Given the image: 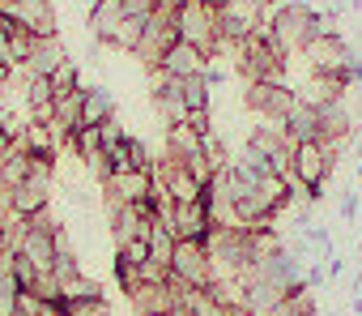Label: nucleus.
Here are the masks:
<instances>
[{
  "label": "nucleus",
  "instance_id": "obj_35",
  "mask_svg": "<svg viewBox=\"0 0 362 316\" xmlns=\"http://www.w3.org/2000/svg\"><path fill=\"white\" fill-rule=\"evenodd\" d=\"M358 30H362V26H358Z\"/></svg>",
  "mask_w": 362,
  "mask_h": 316
},
{
  "label": "nucleus",
  "instance_id": "obj_2",
  "mask_svg": "<svg viewBox=\"0 0 362 316\" xmlns=\"http://www.w3.org/2000/svg\"><path fill=\"white\" fill-rule=\"evenodd\" d=\"M311 22H315V9L307 0H281V5L269 9L273 39L281 43L286 56H303V47L311 43Z\"/></svg>",
  "mask_w": 362,
  "mask_h": 316
},
{
  "label": "nucleus",
  "instance_id": "obj_15",
  "mask_svg": "<svg viewBox=\"0 0 362 316\" xmlns=\"http://www.w3.org/2000/svg\"><path fill=\"white\" fill-rule=\"evenodd\" d=\"M205 64H209V56L205 52H197L192 43H184V39H179L166 56H162V73L166 77H192V73H205Z\"/></svg>",
  "mask_w": 362,
  "mask_h": 316
},
{
  "label": "nucleus",
  "instance_id": "obj_9",
  "mask_svg": "<svg viewBox=\"0 0 362 316\" xmlns=\"http://www.w3.org/2000/svg\"><path fill=\"white\" fill-rule=\"evenodd\" d=\"M349 56H354V47L341 39V30H332V35H315V39L303 47V60H307L311 73H341V69L349 64Z\"/></svg>",
  "mask_w": 362,
  "mask_h": 316
},
{
  "label": "nucleus",
  "instance_id": "obj_1",
  "mask_svg": "<svg viewBox=\"0 0 362 316\" xmlns=\"http://www.w3.org/2000/svg\"><path fill=\"white\" fill-rule=\"evenodd\" d=\"M175 30L184 43H192L197 52H205L209 60L222 52V39H218V5L209 0H184L179 5V18H175Z\"/></svg>",
  "mask_w": 362,
  "mask_h": 316
},
{
  "label": "nucleus",
  "instance_id": "obj_4",
  "mask_svg": "<svg viewBox=\"0 0 362 316\" xmlns=\"http://www.w3.org/2000/svg\"><path fill=\"white\" fill-rule=\"evenodd\" d=\"M298 90L290 81H243V107L256 115V120H269V124H281L294 107Z\"/></svg>",
  "mask_w": 362,
  "mask_h": 316
},
{
  "label": "nucleus",
  "instance_id": "obj_17",
  "mask_svg": "<svg viewBox=\"0 0 362 316\" xmlns=\"http://www.w3.org/2000/svg\"><path fill=\"white\" fill-rule=\"evenodd\" d=\"M26 111H30V124H52V111H56V94H52V77H26Z\"/></svg>",
  "mask_w": 362,
  "mask_h": 316
},
{
  "label": "nucleus",
  "instance_id": "obj_22",
  "mask_svg": "<svg viewBox=\"0 0 362 316\" xmlns=\"http://www.w3.org/2000/svg\"><path fill=\"white\" fill-rule=\"evenodd\" d=\"M184 303H188L192 316H235V312H230L226 303H218L205 286H188V290H184Z\"/></svg>",
  "mask_w": 362,
  "mask_h": 316
},
{
  "label": "nucleus",
  "instance_id": "obj_24",
  "mask_svg": "<svg viewBox=\"0 0 362 316\" xmlns=\"http://www.w3.org/2000/svg\"><path fill=\"white\" fill-rule=\"evenodd\" d=\"M141 35H145V22L141 18H124L119 26H115V52H136L141 47Z\"/></svg>",
  "mask_w": 362,
  "mask_h": 316
},
{
  "label": "nucleus",
  "instance_id": "obj_34",
  "mask_svg": "<svg viewBox=\"0 0 362 316\" xmlns=\"http://www.w3.org/2000/svg\"><path fill=\"white\" fill-rule=\"evenodd\" d=\"M13 316H26V312H13Z\"/></svg>",
  "mask_w": 362,
  "mask_h": 316
},
{
  "label": "nucleus",
  "instance_id": "obj_31",
  "mask_svg": "<svg viewBox=\"0 0 362 316\" xmlns=\"http://www.w3.org/2000/svg\"><path fill=\"white\" fill-rule=\"evenodd\" d=\"M354 154H358V158H362V132H358V137H354Z\"/></svg>",
  "mask_w": 362,
  "mask_h": 316
},
{
  "label": "nucleus",
  "instance_id": "obj_27",
  "mask_svg": "<svg viewBox=\"0 0 362 316\" xmlns=\"http://www.w3.org/2000/svg\"><path fill=\"white\" fill-rule=\"evenodd\" d=\"M128 167L132 171H149L153 167V154H149V145L141 137H128Z\"/></svg>",
  "mask_w": 362,
  "mask_h": 316
},
{
  "label": "nucleus",
  "instance_id": "obj_28",
  "mask_svg": "<svg viewBox=\"0 0 362 316\" xmlns=\"http://www.w3.org/2000/svg\"><path fill=\"white\" fill-rule=\"evenodd\" d=\"M158 13V0H124V18H141V22H149Z\"/></svg>",
  "mask_w": 362,
  "mask_h": 316
},
{
  "label": "nucleus",
  "instance_id": "obj_30",
  "mask_svg": "<svg viewBox=\"0 0 362 316\" xmlns=\"http://www.w3.org/2000/svg\"><path fill=\"white\" fill-rule=\"evenodd\" d=\"M69 316H111V307H107V299H94V303H81V307H73Z\"/></svg>",
  "mask_w": 362,
  "mask_h": 316
},
{
  "label": "nucleus",
  "instance_id": "obj_12",
  "mask_svg": "<svg viewBox=\"0 0 362 316\" xmlns=\"http://www.w3.org/2000/svg\"><path fill=\"white\" fill-rule=\"evenodd\" d=\"M69 60V52H64V43H60V35H39V43H35V56H30V64L26 69H18L13 77H52L60 64Z\"/></svg>",
  "mask_w": 362,
  "mask_h": 316
},
{
  "label": "nucleus",
  "instance_id": "obj_21",
  "mask_svg": "<svg viewBox=\"0 0 362 316\" xmlns=\"http://www.w3.org/2000/svg\"><path fill=\"white\" fill-rule=\"evenodd\" d=\"M175 231L166 227V222H158L153 218V227H149V265H158V269H170V256H175Z\"/></svg>",
  "mask_w": 362,
  "mask_h": 316
},
{
  "label": "nucleus",
  "instance_id": "obj_26",
  "mask_svg": "<svg viewBox=\"0 0 362 316\" xmlns=\"http://www.w3.org/2000/svg\"><path fill=\"white\" fill-rule=\"evenodd\" d=\"M337 214H341V222H345V227H358L362 193H358V188H345V193H341V201H337Z\"/></svg>",
  "mask_w": 362,
  "mask_h": 316
},
{
  "label": "nucleus",
  "instance_id": "obj_6",
  "mask_svg": "<svg viewBox=\"0 0 362 316\" xmlns=\"http://www.w3.org/2000/svg\"><path fill=\"white\" fill-rule=\"evenodd\" d=\"M166 154L170 158H179L201 184H209L214 180V167H209V154H205V137L201 132H192L188 124H170L166 128Z\"/></svg>",
  "mask_w": 362,
  "mask_h": 316
},
{
  "label": "nucleus",
  "instance_id": "obj_7",
  "mask_svg": "<svg viewBox=\"0 0 362 316\" xmlns=\"http://www.w3.org/2000/svg\"><path fill=\"white\" fill-rule=\"evenodd\" d=\"M0 18L5 22H18L35 35H60V22H56V5L52 0H0Z\"/></svg>",
  "mask_w": 362,
  "mask_h": 316
},
{
  "label": "nucleus",
  "instance_id": "obj_11",
  "mask_svg": "<svg viewBox=\"0 0 362 316\" xmlns=\"http://www.w3.org/2000/svg\"><path fill=\"white\" fill-rule=\"evenodd\" d=\"M170 231H175V239H209V231H214V218H209V205L205 201H175V210H170Z\"/></svg>",
  "mask_w": 362,
  "mask_h": 316
},
{
  "label": "nucleus",
  "instance_id": "obj_23",
  "mask_svg": "<svg viewBox=\"0 0 362 316\" xmlns=\"http://www.w3.org/2000/svg\"><path fill=\"white\" fill-rule=\"evenodd\" d=\"M73 90H81V69H77V60L69 56V60L52 73V94H56V98H69Z\"/></svg>",
  "mask_w": 362,
  "mask_h": 316
},
{
  "label": "nucleus",
  "instance_id": "obj_13",
  "mask_svg": "<svg viewBox=\"0 0 362 316\" xmlns=\"http://www.w3.org/2000/svg\"><path fill=\"white\" fill-rule=\"evenodd\" d=\"M52 205V176H26L18 188H13V214H22V218H30V214H39V210H47Z\"/></svg>",
  "mask_w": 362,
  "mask_h": 316
},
{
  "label": "nucleus",
  "instance_id": "obj_29",
  "mask_svg": "<svg viewBox=\"0 0 362 316\" xmlns=\"http://www.w3.org/2000/svg\"><path fill=\"white\" fill-rule=\"evenodd\" d=\"M192 132H201V137H209L214 132V107L209 111H188V120H184Z\"/></svg>",
  "mask_w": 362,
  "mask_h": 316
},
{
  "label": "nucleus",
  "instance_id": "obj_16",
  "mask_svg": "<svg viewBox=\"0 0 362 316\" xmlns=\"http://www.w3.org/2000/svg\"><path fill=\"white\" fill-rule=\"evenodd\" d=\"M124 22V0H94L90 5V35L94 43H115V26Z\"/></svg>",
  "mask_w": 362,
  "mask_h": 316
},
{
  "label": "nucleus",
  "instance_id": "obj_10",
  "mask_svg": "<svg viewBox=\"0 0 362 316\" xmlns=\"http://www.w3.org/2000/svg\"><path fill=\"white\" fill-rule=\"evenodd\" d=\"M107 205H141L153 197V176L149 171H115L103 180Z\"/></svg>",
  "mask_w": 362,
  "mask_h": 316
},
{
  "label": "nucleus",
  "instance_id": "obj_18",
  "mask_svg": "<svg viewBox=\"0 0 362 316\" xmlns=\"http://www.w3.org/2000/svg\"><path fill=\"white\" fill-rule=\"evenodd\" d=\"M115 120V98L107 86H86V103H81V128H98Z\"/></svg>",
  "mask_w": 362,
  "mask_h": 316
},
{
  "label": "nucleus",
  "instance_id": "obj_3",
  "mask_svg": "<svg viewBox=\"0 0 362 316\" xmlns=\"http://www.w3.org/2000/svg\"><path fill=\"white\" fill-rule=\"evenodd\" d=\"M175 18H179V5L175 0H166V5H158V13L145 22V35H141V47L132 52L145 69H158L162 56L179 43V30H175Z\"/></svg>",
  "mask_w": 362,
  "mask_h": 316
},
{
  "label": "nucleus",
  "instance_id": "obj_8",
  "mask_svg": "<svg viewBox=\"0 0 362 316\" xmlns=\"http://www.w3.org/2000/svg\"><path fill=\"white\" fill-rule=\"evenodd\" d=\"M149 103H153V111H158L162 128L184 124V120H188V103H184V94H179V81H175V77H166L162 69H149Z\"/></svg>",
  "mask_w": 362,
  "mask_h": 316
},
{
  "label": "nucleus",
  "instance_id": "obj_33",
  "mask_svg": "<svg viewBox=\"0 0 362 316\" xmlns=\"http://www.w3.org/2000/svg\"><path fill=\"white\" fill-rule=\"evenodd\" d=\"M56 316H69V312H64V307H60V312H56Z\"/></svg>",
  "mask_w": 362,
  "mask_h": 316
},
{
  "label": "nucleus",
  "instance_id": "obj_25",
  "mask_svg": "<svg viewBox=\"0 0 362 316\" xmlns=\"http://www.w3.org/2000/svg\"><path fill=\"white\" fill-rule=\"evenodd\" d=\"M145 265H149V261H145ZM111 269H115V286H119L124 295H132V290H136V286L145 282V278H141V265H132V261H124L119 252H115V261H111Z\"/></svg>",
  "mask_w": 362,
  "mask_h": 316
},
{
  "label": "nucleus",
  "instance_id": "obj_32",
  "mask_svg": "<svg viewBox=\"0 0 362 316\" xmlns=\"http://www.w3.org/2000/svg\"><path fill=\"white\" fill-rule=\"evenodd\" d=\"M358 265H362V239H358Z\"/></svg>",
  "mask_w": 362,
  "mask_h": 316
},
{
  "label": "nucleus",
  "instance_id": "obj_14",
  "mask_svg": "<svg viewBox=\"0 0 362 316\" xmlns=\"http://www.w3.org/2000/svg\"><path fill=\"white\" fill-rule=\"evenodd\" d=\"M281 128H286V137L298 145V141H320V115H315V103L311 98H294V107H290V115L281 120Z\"/></svg>",
  "mask_w": 362,
  "mask_h": 316
},
{
  "label": "nucleus",
  "instance_id": "obj_20",
  "mask_svg": "<svg viewBox=\"0 0 362 316\" xmlns=\"http://www.w3.org/2000/svg\"><path fill=\"white\" fill-rule=\"evenodd\" d=\"M179 81V94H184L188 111H209L214 107V86L205 73H192V77H175Z\"/></svg>",
  "mask_w": 362,
  "mask_h": 316
},
{
  "label": "nucleus",
  "instance_id": "obj_5",
  "mask_svg": "<svg viewBox=\"0 0 362 316\" xmlns=\"http://www.w3.org/2000/svg\"><path fill=\"white\" fill-rule=\"evenodd\" d=\"M166 273H170V278H179L184 286H209V282L218 278L214 256H209V248H205L201 239H179Z\"/></svg>",
  "mask_w": 362,
  "mask_h": 316
},
{
  "label": "nucleus",
  "instance_id": "obj_19",
  "mask_svg": "<svg viewBox=\"0 0 362 316\" xmlns=\"http://www.w3.org/2000/svg\"><path fill=\"white\" fill-rule=\"evenodd\" d=\"M94 299H103V286H98L94 278H86V273H77L73 282L60 286V307H64V312H73V307H81V303H94Z\"/></svg>",
  "mask_w": 362,
  "mask_h": 316
}]
</instances>
